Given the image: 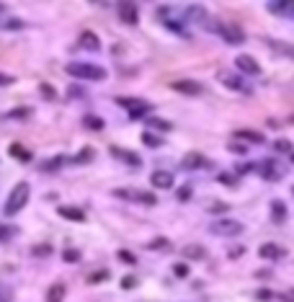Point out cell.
<instances>
[{"label": "cell", "mask_w": 294, "mask_h": 302, "mask_svg": "<svg viewBox=\"0 0 294 302\" xmlns=\"http://www.w3.org/2000/svg\"><path fill=\"white\" fill-rule=\"evenodd\" d=\"M28 184L26 181H21V184H15L13 186V191H10V196H8V202H5V209L3 212L8 215V217H13L15 212H21V209L26 207V202H28Z\"/></svg>", "instance_id": "1"}, {"label": "cell", "mask_w": 294, "mask_h": 302, "mask_svg": "<svg viewBox=\"0 0 294 302\" xmlns=\"http://www.w3.org/2000/svg\"><path fill=\"white\" fill-rule=\"evenodd\" d=\"M67 75L80 78V80H103L106 70L98 67V65H88V62H70L67 65Z\"/></svg>", "instance_id": "2"}, {"label": "cell", "mask_w": 294, "mask_h": 302, "mask_svg": "<svg viewBox=\"0 0 294 302\" xmlns=\"http://www.w3.org/2000/svg\"><path fill=\"white\" fill-rule=\"evenodd\" d=\"M116 103H119L121 109H127L132 119H139V116H147V111L152 109V106H150L147 101H142V98H127V96H121V98H116Z\"/></svg>", "instance_id": "3"}, {"label": "cell", "mask_w": 294, "mask_h": 302, "mask_svg": "<svg viewBox=\"0 0 294 302\" xmlns=\"http://www.w3.org/2000/svg\"><path fill=\"white\" fill-rule=\"evenodd\" d=\"M209 230H212L214 235L232 238V235H240V233H243V222H238V220H217V222H212Z\"/></svg>", "instance_id": "4"}, {"label": "cell", "mask_w": 294, "mask_h": 302, "mask_svg": "<svg viewBox=\"0 0 294 302\" xmlns=\"http://www.w3.org/2000/svg\"><path fill=\"white\" fill-rule=\"evenodd\" d=\"M116 10H119V18H121L124 23L134 26V23L139 21V8H137L134 0H119V3H116Z\"/></svg>", "instance_id": "5"}, {"label": "cell", "mask_w": 294, "mask_h": 302, "mask_svg": "<svg viewBox=\"0 0 294 302\" xmlns=\"http://www.w3.org/2000/svg\"><path fill=\"white\" fill-rule=\"evenodd\" d=\"M217 78H220V83L225 88H230V90H238V93H251V85H248L240 75H235V72H220Z\"/></svg>", "instance_id": "6"}, {"label": "cell", "mask_w": 294, "mask_h": 302, "mask_svg": "<svg viewBox=\"0 0 294 302\" xmlns=\"http://www.w3.org/2000/svg\"><path fill=\"white\" fill-rule=\"evenodd\" d=\"M116 196H121V199H132V202H139V204H147V207H152L155 202V194H150V191H129V189H116L114 191Z\"/></svg>", "instance_id": "7"}, {"label": "cell", "mask_w": 294, "mask_h": 302, "mask_svg": "<svg viewBox=\"0 0 294 302\" xmlns=\"http://www.w3.org/2000/svg\"><path fill=\"white\" fill-rule=\"evenodd\" d=\"M258 168H261V176L266 178V181H279V178L284 176V168H282V165H279L276 160H263Z\"/></svg>", "instance_id": "8"}, {"label": "cell", "mask_w": 294, "mask_h": 302, "mask_svg": "<svg viewBox=\"0 0 294 302\" xmlns=\"http://www.w3.org/2000/svg\"><path fill=\"white\" fill-rule=\"evenodd\" d=\"M204 165H209V160L201 155V153H186L183 160H181V168L183 171H194V168H204Z\"/></svg>", "instance_id": "9"}, {"label": "cell", "mask_w": 294, "mask_h": 302, "mask_svg": "<svg viewBox=\"0 0 294 302\" xmlns=\"http://www.w3.org/2000/svg\"><path fill=\"white\" fill-rule=\"evenodd\" d=\"M235 65H238V70H243L245 75H258V72H261V65L256 62L251 54H238Z\"/></svg>", "instance_id": "10"}, {"label": "cell", "mask_w": 294, "mask_h": 302, "mask_svg": "<svg viewBox=\"0 0 294 302\" xmlns=\"http://www.w3.org/2000/svg\"><path fill=\"white\" fill-rule=\"evenodd\" d=\"M220 34L227 44H243L245 41L243 28H238V26H220Z\"/></svg>", "instance_id": "11"}, {"label": "cell", "mask_w": 294, "mask_h": 302, "mask_svg": "<svg viewBox=\"0 0 294 302\" xmlns=\"http://www.w3.org/2000/svg\"><path fill=\"white\" fill-rule=\"evenodd\" d=\"M271 13H276V16H289L294 18V0H274V3L269 5Z\"/></svg>", "instance_id": "12"}, {"label": "cell", "mask_w": 294, "mask_h": 302, "mask_svg": "<svg viewBox=\"0 0 294 302\" xmlns=\"http://www.w3.org/2000/svg\"><path fill=\"white\" fill-rule=\"evenodd\" d=\"M173 88L178 93H186V96H199L201 90H204V85L196 83V80H178V83H173Z\"/></svg>", "instance_id": "13"}, {"label": "cell", "mask_w": 294, "mask_h": 302, "mask_svg": "<svg viewBox=\"0 0 294 302\" xmlns=\"http://www.w3.org/2000/svg\"><path fill=\"white\" fill-rule=\"evenodd\" d=\"M258 256H261V259H269V261H276V259H282V256H284V248L276 246V243H263L258 248Z\"/></svg>", "instance_id": "14"}, {"label": "cell", "mask_w": 294, "mask_h": 302, "mask_svg": "<svg viewBox=\"0 0 294 302\" xmlns=\"http://www.w3.org/2000/svg\"><path fill=\"white\" fill-rule=\"evenodd\" d=\"M150 181H152L155 189H170V186H173V173H168V171H155V173L150 176Z\"/></svg>", "instance_id": "15"}, {"label": "cell", "mask_w": 294, "mask_h": 302, "mask_svg": "<svg viewBox=\"0 0 294 302\" xmlns=\"http://www.w3.org/2000/svg\"><path fill=\"white\" fill-rule=\"evenodd\" d=\"M77 41H80L83 49H90V52H98V49H101V39L93 34V31H83Z\"/></svg>", "instance_id": "16"}, {"label": "cell", "mask_w": 294, "mask_h": 302, "mask_svg": "<svg viewBox=\"0 0 294 302\" xmlns=\"http://www.w3.org/2000/svg\"><path fill=\"white\" fill-rule=\"evenodd\" d=\"M111 153H114V158H119V160H124V163H129V165H139V163H142V158H139V155H134L132 150H124V147H111Z\"/></svg>", "instance_id": "17"}, {"label": "cell", "mask_w": 294, "mask_h": 302, "mask_svg": "<svg viewBox=\"0 0 294 302\" xmlns=\"http://www.w3.org/2000/svg\"><path fill=\"white\" fill-rule=\"evenodd\" d=\"M59 215L65 217V220H70V222H83V220H85L83 209H77V207H70V204L59 207Z\"/></svg>", "instance_id": "18"}, {"label": "cell", "mask_w": 294, "mask_h": 302, "mask_svg": "<svg viewBox=\"0 0 294 302\" xmlns=\"http://www.w3.org/2000/svg\"><path fill=\"white\" fill-rule=\"evenodd\" d=\"M181 253L186 256V259H191V261H201V259H207V248H204V246H196V243L186 246Z\"/></svg>", "instance_id": "19"}, {"label": "cell", "mask_w": 294, "mask_h": 302, "mask_svg": "<svg viewBox=\"0 0 294 302\" xmlns=\"http://www.w3.org/2000/svg\"><path fill=\"white\" fill-rule=\"evenodd\" d=\"M266 44H269V47H274L276 52H282V54H287V57H292V59H294V44L276 41V39H266Z\"/></svg>", "instance_id": "20"}, {"label": "cell", "mask_w": 294, "mask_h": 302, "mask_svg": "<svg viewBox=\"0 0 294 302\" xmlns=\"http://www.w3.org/2000/svg\"><path fill=\"white\" fill-rule=\"evenodd\" d=\"M235 134H238L240 140H245V142H256V145H261L263 140H266L261 132H253V129H238Z\"/></svg>", "instance_id": "21"}, {"label": "cell", "mask_w": 294, "mask_h": 302, "mask_svg": "<svg viewBox=\"0 0 294 302\" xmlns=\"http://www.w3.org/2000/svg\"><path fill=\"white\" fill-rule=\"evenodd\" d=\"M271 217H274V222H284L287 220V204L284 202H271Z\"/></svg>", "instance_id": "22"}, {"label": "cell", "mask_w": 294, "mask_h": 302, "mask_svg": "<svg viewBox=\"0 0 294 302\" xmlns=\"http://www.w3.org/2000/svg\"><path fill=\"white\" fill-rule=\"evenodd\" d=\"M62 297H65V284H52L46 292V302H62Z\"/></svg>", "instance_id": "23"}, {"label": "cell", "mask_w": 294, "mask_h": 302, "mask_svg": "<svg viewBox=\"0 0 294 302\" xmlns=\"http://www.w3.org/2000/svg\"><path fill=\"white\" fill-rule=\"evenodd\" d=\"M147 127L150 129H160V132H170V127H173V124L165 122V119H160V116H150L147 119Z\"/></svg>", "instance_id": "24"}, {"label": "cell", "mask_w": 294, "mask_h": 302, "mask_svg": "<svg viewBox=\"0 0 294 302\" xmlns=\"http://www.w3.org/2000/svg\"><path fill=\"white\" fill-rule=\"evenodd\" d=\"M10 155H13V158H18V160H23V163L31 160V153H28V150H26L23 145H15V142L10 145Z\"/></svg>", "instance_id": "25"}, {"label": "cell", "mask_w": 294, "mask_h": 302, "mask_svg": "<svg viewBox=\"0 0 294 302\" xmlns=\"http://www.w3.org/2000/svg\"><path fill=\"white\" fill-rule=\"evenodd\" d=\"M83 124H85L88 129H96V132H98V129H103V119H101V116H85Z\"/></svg>", "instance_id": "26"}, {"label": "cell", "mask_w": 294, "mask_h": 302, "mask_svg": "<svg viewBox=\"0 0 294 302\" xmlns=\"http://www.w3.org/2000/svg\"><path fill=\"white\" fill-rule=\"evenodd\" d=\"M274 150H276V153H289V155L294 153V147H292L289 140H276L274 142Z\"/></svg>", "instance_id": "27"}, {"label": "cell", "mask_w": 294, "mask_h": 302, "mask_svg": "<svg viewBox=\"0 0 294 302\" xmlns=\"http://www.w3.org/2000/svg\"><path fill=\"white\" fill-rule=\"evenodd\" d=\"M0 26H3L5 31H18V28H23V21L21 18H8V21H3Z\"/></svg>", "instance_id": "28"}, {"label": "cell", "mask_w": 294, "mask_h": 302, "mask_svg": "<svg viewBox=\"0 0 294 302\" xmlns=\"http://www.w3.org/2000/svg\"><path fill=\"white\" fill-rule=\"evenodd\" d=\"M116 256H119V261H124V264H129V266H134V264H137V256H134L132 251H119Z\"/></svg>", "instance_id": "29"}, {"label": "cell", "mask_w": 294, "mask_h": 302, "mask_svg": "<svg viewBox=\"0 0 294 302\" xmlns=\"http://www.w3.org/2000/svg\"><path fill=\"white\" fill-rule=\"evenodd\" d=\"M108 279V271H93L88 277V284H98V282H106Z\"/></svg>", "instance_id": "30"}, {"label": "cell", "mask_w": 294, "mask_h": 302, "mask_svg": "<svg viewBox=\"0 0 294 302\" xmlns=\"http://www.w3.org/2000/svg\"><path fill=\"white\" fill-rule=\"evenodd\" d=\"M62 259H65L67 264H77V261H80V253H77V251H72V248H67L65 253H62Z\"/></svg>", "instance_id": "31"}, {"label": "cell", "mask_w": 294, "mask_h": 302, "mask_svg": "<svg viewBox=\"0 0 294 302\" xmlns=\"http://www.w3.org/2000/svg\"><path fill=\"white\" fill-rule=\"evenodd\" d=\"M173 274H176L178 279H186V277H189V266H186V264H176V266H173Z\"/></svg>", "instance_id": "32"}, {"label": "cell", "mask_w": 294, "mask_h": 302, "mask_svg": "<svg viewBox=\"0 0 294 302\" xmlns=\"http://www.w3.org/2000/svg\"><path fill=\"white\" fill-rule=\"evenodd\" d=\"M142 140H145V145H150V147H158V145H160V137H155V134H150V132L142 134Z\"/></svg>", "instance_id": "33"}, {"label": "cell", "mask_w": 294, "mask_h": 302, "mask_svg": "<svg viewBox=\"0 0 294 302\" xmlns=\"http://www.w3.org/2000/svg\"><path fill=\"white\" fill-rule=\"evenodd\" d=\"M59 165H62V158H52V160H46L41 168L44 171H54V168H59Z\"/></svg>", "instance_id": "34"}, {"label": "cell", "mask_w": 294, "mask_h": 302, "mask_svg": "<svg viewBox=\"0 0 294 302\" xmlns=\"http://www.w3.org/2000/svg\"><path fill=\"white\" fill-rule=\"evenodd\" d=\"M230 209V204H225V202H212L209 204V212H227Z\"/></svg>", "instance_id": "35"}, {"label": "cell", "mask_w": 294, "mask_h": 302, "mask_svg": "<svg viewBox=\"0 0 294 302\" xmlns=\"http://www.w3.org/2000/svg\"><path fill=\"white\" fill-rule=\"evenodd\" d=\"M256 300L269 302V300H274V292H269V290H258V292H256Z\"/></svg>", "instance_id": "36"}, {"label": "cell", "mask_w": 294, "mask_h": 302, "mask_svg": "<svg viewBox=\"0 0 294 302\" xmlns=\"http://www.w3.org/2000/svg\"><path fill=\"white\" fill-rule=\"evenodd\" d=\"M90 158H93V150H90V147H85V150H83V153H80V155H77V158H75V160H77V163H88Z\"/></svg>", "instance_id": "37"}, {"label": "cell", "mask_w": 294, "mask_h": 302, "mask_svg": "<svg viewBox=\"0 0 294 302\" xmlns=\"http://www.w3.org/2000/svg\"><path fill=\"white\" fill-rule=\"evenodd\" d=\"M168 246H170V243H168L165 238H158V240H152V243H150V248H152V251H158V248H168Z\"/></svg>", "instance_id": "38"}, {"label": "cell", "mask_w": 294, "mask_h": 302, "mask_svg": "<svg viewBox=\"0 0 294 302\" xmlns=\"http://www.w3.org/2000/svg\"><path fill=\"white\" fill-rule=\"evenodd\" d=\"M176 196H178L181 202H186V199H191V189H189V186H183V189H178V194H176Z\"/></svg>", "instance_id": "39"}, {"label": "cell", "mask_w": 294, "mask_h": 302, "mask_svg": "<svg viewBox=\"0 0 294 302\" xmlns=\"http://www.w3.org/2000/svg\"><path fill=\"white\" fill-rule=\"evenodd\" d=\"M41 96L52 101V98H54V90H52V85H46V83H44V85H41Z\"/></svg>", "instance_id": "40"}, {"label": "cell", "mask_w": 294, "mask_h": 302, "mask_svg": "<svg viewBox=\"0 0 294 302\" xmlns=\"http://www.w3.org/2000/svg\"><path fill=\"white\" fill-rule=\"evenodd\" d=\"M13 235V228H5V225H0V240H8Z\"/></svg>", "instance_id": "41"}, {"label": "cell", "mask_w": 294, "mask_h": 302, "mask_svg": "<svg viewBox=\"0 0 294 302\" xmlns=\"http://www.w3.org/2000/svg\"><path fill=\"white\" fill-rule=\"evenodd\" d=\"M46 253H52L49 246H34V256H46Z\"/></svg>", "instance_id": "42"}, {"label": "cell", "mask_w": 294, "mask_h": 302, "mask_svg": "<svg viewBox=\"0 0 294 302\" xmlns=\"http://www.w3.org/2000/svg\"><path fill=\"white\" fill-rule=\"evenodd\" d=\"M230 150H232V153H238V155H245V153H248L245 145H238V142H232V145H230Z\"/></svg>", "instance_id": "43"}, {"label": "cell", "mask_w": 294, "mask_h": 302, "mask_svg": "<svg viewBox=\"0 0 294 302\" xmlns=\"http://www.w3.org/2000/svg\"><path fill=\"white\" fill-rule=\"evenodd\" d=\"M0 302H10V290H8V287H0Z\"/></svg>", "instance_id": "44"}, {"label": "cell", "mask_w": 294, "mask_h": 302, "mask_svg": "<svg viewBox=\"0 0 294 302\" xmlns=\"http://www.w3.org/2000/svg\"><path fill=\"white\" fill-rule=\"evenodd\" d=\"M240 253H245V246H235V248H230V259H238Z\"/></svg>", "instance_id": "45"}, {"label": "cell", "mask_w": 294, "mask_h": 302, "mask_svg": "<svg viewBox=\"0 0 294 302\" xmlns=\"http://www.w3.org/2000/svg\"><path fill=\"white\" fill-rule=\"evenodd\" d=\"M134 284H137V279H134V277H127V279H121V287H124V290H132Z\"/></svg>", "instance_id": "46"}, {"label": "cell", "mask_w": 294, "mask_h": 302, "mask_svg": "<svg viewBox=\"0 0 294 302\" xmlns=\"http://www.w3.org/2000/svg\"><path fill=\"white\" fill-rule=\"evenodd\" d=\"M217 181H220V184H235V178H230V176H217Z\"/></svg>", "instance_id": "47"}, {"label": "cell", "mask_w": 294, "mask_h": 302, "mask_svg": "<svg viewBox=\"0 0 294 302\" xmlns=\"http://www.w3.org/2000/svg\"><path fill=\"white\" fill-rule=\"evenodd\" d=\"M10 116H28V109H15L10 111Z\"/></svg>", "instance_id": "48"}, {"label": "cell", "mask_w": 294, "mask_h": 302, "mask_svg": "<svg viewBox=\"0 0 294 302\" xmlns=\"http://www.w3.org/2000/svg\"><path fill=\"white\" fill-rule=\"evenodd\" d=\"M0 83H13V78H8V75H0Z\"/></svg>", "instance_id": "49"}, {"label": "cell", "mask_w": 294, "mask_h": 302, "mask_svg": "<svg viewBox=\"0 0 294 302\" xmlns=\"http://www.w3.org/2000/svg\"><path fill=\"white\" fill-rule=\"evenodd\" d=\"M292 194H294V186H292Z\"/></svg>", "instance_id": "50"}, {"label": "cell", "mask_w": 294, "mask_h": 302, "mask_svg": "<svg viewBox=\"0 0 294 302\" xmlns=\"http://www.w3.org/2000/svg\"><path fill=\"white\" fill-rule=\"evenodd\" d=\"M292 160H294V153H292Z\"/></svg>", "instance_id": "51"}, {"label": "cell", "mask_w": 294, "mask_h": 302, "mask_svg": "<svg viewBox=\"0 0 294 302\" xmlns=\"http://www.w3.org/2000/svg\"><path fill=\"white\" fill-rule=\"evenodd\" d=\"M93 3H96V0H93ZM98 3H101V0H98Z\"/></svg>", "instance_id": "52"}]
</instances>
